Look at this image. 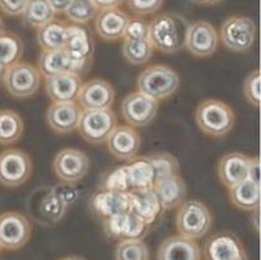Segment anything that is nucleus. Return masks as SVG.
<instances>
[{"label": "nucleus", "instance_id": "c756f323", "mask_svg": "<svg viewBox=\"0 0 261 260\" xmlns=\"http://www.w3.org/2000/svg\"><path fill=\"white\" fill-rule=\"evenodd\" d=\"M20 17L24 24L37 30L56 18V13L47 0H28Z\"/></svg>", "mask_w": 261, "mask_h": 260}, {"label": "nucleus", "instance_id": "c85d7f7f", "mask_svg": "<svg viewBox=\"0 0 261 260\" xmlns=\"http://www.w3.org/2000/svg\"><path fill=\"white\" fill-rule=\"evenodd\" d=\"M129 178L130 190L132 189H147L152 188L154 184L152 166L147 157H134L127 161L125 165Z\"/></svg>", "mask_w": 261, "mask_h": 260}, {"label": "nucleus", "instance_id": "9b49d317", "mask_svg": "<svg viewBox=\"0 0 261 260\" xmlns=\"http://www.w3.org/2000/svg\"><path fill=\"white\" fill-rule=\"evenodd\" d=\"M158 103L147 94L134 91L122 98L120 110L122 119L132 127H145L152 124L158 114Z\"/></svg>", "mask_w": 261, "mask_h": 260}, {"label": "nucleus", "instance_id": "dca6fc26", "mask_svg": "<svg viewBox=\"0 0 261 260\" xmlns=\"http://www.w3.org/2000/svg\"><path fill=\"white\" fill-rule=\"evenodd\" d=\"M106 147L115 158L130 161L137 157L142 145V138L135 127L129 125H116L106 139Z\"/></svg>", "mask_w": 261, "mask_h": 260}, {"label": "nucleus", "instance_id": "b1692460", "mask_svg": "<svg viewBox=\"0 0 261 260\" xmlns=\"http://www.w3.org/2000/svg\"><path fill=\"white\" fill-rule=\"evenodd\" d=\"M153 189L157 194L162 211L177 208L184 200H186V184L180 175L155 181Z\"/></svg>", "mask_w": 261, "mask_h": 260}, {"label": "nucleus", "instance_id": "ea45409f", "mask_svg": "<svg viewBox=\"0 0 261 260\" xmlns=\"http://www.w3.org/2000/svg\"><path fill=\"white\" fill-rule=\"evenodd\" d=\"M149 22L143 17H130L125 27L122 40H148Z\"/></svg>", "mask_w": 261, "mask_h": 260}, {"label": "nucleus", "instance_id": "58836bf2", "mask_svg": "<svg viewBox=\"0 0 261 260\" xmlns=\"http://www.w3.org/2000/svg\"><path fill=\"white\" fill-rule=\"evenodd\" d=\"M260 70L255 69L247 74L244 81V87H242L245 99L255 109H259L260 106Z\"/></svg>", "mask_w": 261, "mask_h": 260}, {"label": "nucleus", "instance_id": "f257e3e1", "mask_svg": "<svg viewBox=\"0 0 261 260\" xmlns=\"http://www.w3.org/2000/svg\"><path fill=\"white\" fill-rule=\"evenodd\" d=\"M189 24L188 19L177 13H161L149 22L148 41L160 53H178L185 45Z\"/></svg>", "mask_w": 261, "mask_h": 260}, {"label": "nucleus", "instance_id": "bb28decb", "mask_svg": "<svg viewBox=\"0 0 261 260\" xmlns=\"http://www.w3.org/2000/svg\"><path fill=\"white\" fill-rule=\"evenodd\" d=\"M228 198L241 211H255L260 208V184L247 178L228 189Z\"/></svg>", "mask_w": 261, "mask_h": 260}, {"label": "nucleus", "instance_id": "7ed1b4c3", "mask_svg": "<svg viewBox=\"0 0 261 260\" xmlns=\"http://www.w3.org/2000/svg\"><path fill=\"white\" fill-rule=\"evenodd\" d=\"M181 79L177 71L168 65L154 64L143 69L137 76V89L154 101L170 98L180 88Z\"/></svg>", "mask_w": 261, "mask_h": 260}, {"label": "nucleus", "instance_id": "a211bd4d", "mask_svg": "<svg viewBox=\"0 0 261 260\" xmlns=\"http://www.w3.org/2000/svg\"><path fill=\"white\" fill-rule=\"evenodd\" d=\"M250 157L241 152H229L222 155L217 166L219 181L227 189L249 178Z\"/></svg>", "mask_w": 261, "mask_h": 260}, {"label": "nucleus", "instance_id": "de8ad7c7", "mask_svg": "<svg viewBox=\"0 0 261 260\" xmlns=\"http://www.w3.org/2000/svg\"><path fill=\"white\" fill-rule=\"evenodd\" d=\"M47 2L53 7V9L55 10L56 14H60V13L65 12V9L70 4L71 0H47Z\"/></svg>", "mask_w": 261, "mask_h": 260}, {"label": "nucleus", "instance_id": "603ef678", "mask_svg": "<svg viewBox=\"0 0 261 260\" xmlns=\"http://www.w3.org/2000/svg\"><path fill=\"white\" fill-rule=\"evenodd\" d=\"M5 66H3L2 64H0V83H3V76H4V73H5Z\"/></svg>", "mask_w": 261, "mask_h": 260}, {"label": "nucleus", "instance_id": "ddd939ff", "mask_svg": "<svg viewBox=\"0 0 261 260\" xmlns=\"http://www.w3.org/2000/svg\"><path fill=\"white\" fill-rule=\"evenodd\" d=\"M32 224L24 214L9 211L0 214V246L5 250L22 249L30 241Z\"/></svg>", "mask_w": 261, "mask_h": 260}, {"label": "nucleus", "instance_id": "423d86ee", "mask_svg": "<svg viewBox=\"0 0 261 260\" xmlns=\"http://www.w3.org/2000/svg\"><path fill=\"white\" fill-rule=\"evenodd\" d=\"M41 76L37 66L25 61H18L5 69L3 86L8 93L18 99L35 96L41 86Z\"/></svg>", "mask_w": 261, "mask_h": 260}, {"label": "nucleus", "instance_id": "39448f33", "mask_svg": "<svg viewBox=\"0 0 261 260\" xmlns=\"http://www.w3.org/2000/svg\"><path fill=\"white\" fill-rule=\"evenodd\" d=\"M219 41L232 53H246L256 41V24L246 15H231L221 24Z\"/></svg>", "mask_w": 261, "mask_h": 260}, {"label": "nucleus", "instance_id": "6ab92c4d", "mask_svg": "<svg viewBox=\"0 0 261 260\" xmlns=\"http://www.w3.org/2000/svg\"><path fill=\"white\" fill-rule=\"evenodd\" d=\"M89 208L98 218L105 219L115 214L129 212V191H111L99 189L91 196Z\"/></svg>", "mask_w": 261, "mask_h": 260}, {"label": "nucleus", "instance_id": "6e6552de", "mask_svg": "<svg viewBox=\"0 0 261 260\" xmlns=\"http://www.w3.org/2000/svg\"><path fill=\"white\" fill-rule=\"evenodd\" d=\"M117 125V117L111 107L109 109L82 110L78 124V132L86 142L101 144L106 142L109 135Z\"/></svg>", "mask_w": 261, "mask_h": 260}, {"label": "nucleus", "instance_id": "4468645a", "mask_svg": "<svg viewBox=\"0 0 261 260\" xmlns=\"http://www.w3.org/2000/svg\"><path fill=\"white\" fill-rule=\"evenodd\" d=\"M203 255L205 260H249L242 241L229 231L212 235L204 244Z\"/></svg>", "mask_w": 261, "mask_h": 260}, {"label": "nucleus", "instance_id": "f3484780", "mask_svg": "<svg viewBox=\"0 0 261 260\" xmlns=\"http://www.w3.org/2000/svg\"><path fill=\"white\" fill-rule=\"evenodd\" d=\"M82 107L76 101L53 102L46 111V122L54 133L69 134L76 130Z\"/></svg>", "mask_w": 261, "mask_h": 260}, {"label": "nucleus", "instance_id": "473e14b6", "mask_svg": "<svg viewBox=\"0 0 261 260\" xmlns=\"http://www.w3.org/2000/svg\"><path fill=\"white\" fill-rule=\"evenodd\" d=\"M121 53L126 63L138 66L150 60L154 48L148 40H124Z\"/></svg>", "mask_w": 261, "mask_h": 260}, {"label": "nucleus", "instance_id": "2f4dec72", "mask_svg": "<svg viewBox=\"0 0 261 260\" xmlns=\"http://www.w3.org/2000/svg\"><path fill=\"white\" fill-rule=\"evenodd\" d=\"M24 53L22 38L13 32L0 33V64L5 68L18 63Z\"/></svg>", "mask_w": 261, "mask_h": 260}, {"label": "nucleus", "instance_id": "a18cd8bd", "mask_svg": "<svg viewBox=\"0 0 261 260\" xmlns=\"http://www.w3.org/2000/svg\"><path fill=\"white\" fill-rule=\"evenodd\" d=\"M249 178L254 183L260 184V161L259 157H250Z\"/></svg>", "mask_w": 261, "mask_h": 260}, {"label": "nucleus", "instance_id": "864d4df0", "mask_svg": "<svg viewBox=\"0 0 261 260\" xmlns=\"http://www.w3.org/2000/svg\"><path fill=\"white\" fill-rule=\"evenodd\" d=\"M4 22H3V19H2V17H0V33H3L4 32Z\"/></svg>", "mask_w": 261, "mask_h": 260}, {"label": "nucleus", "instance_id": "49530a36", "mask_svg": "<svg viewBox=\"0 0 261 260\" xmlns=\"http://www.w3.org/2000/svg\"><path fill=\"white\" fill-rule=\"evenodd\" d=\"M98 10L111 9V8H120L125 3V0H92Z\"/></svg>", "mask_w": 261, "mask_h": 260}, {"label": "nucleus", "instance_id": "79ce46f5", "mask_svg": "<svg viewBox=\"0 0 261 260\" xmlns=\"http://www.w3.org/2000/svg\"><path fill=\"white\" fill-rule=\"evenodd\" d=\"M124 216L122 214H115L107 218L102 219V227L107 239L120 241L122 236V227H124Z\"/></svg>", "mask_w": 261, "mask_h": 260}, {"label": "nucleus", "instance_id": "9d476101", "mask_svg": "<svg viewBox=\"0 0 261 260\" xmlns=\"http://www.w3.org/2000/svg\"><path fill=\"white\" fill-rule=\"evenodd\" d=\"M91 160L88 154L76 148H63L53 161V170L61 183L78 184L89 172Z\"/></svg>", "mask_w": 261, "mask_h": 260}, {"label": "nucleus", "instance_id": "2eb2a0df", "mask_svg": "<svg viewBox=\"0 0 261 260\" xmlns=\"http://www.w3.org/2000/svg\"><path fill=\"white\" fill-rule=\"evenodd\" d=\"M116 92L114 86L106 79L93 78L82 84L76 102L82 110L109 109L114 105Z\"/></svg>", "mask_w": 261, "mask_h": 260}, {"label": "nucleus", "instance_id": "f03ea898", "mask_svg": "<svg viewBox=\"0 0 261 260\" xmlns=\"http://www.w3.org/2000/svg\"><path fill=\"white\" fill-rule=\"evenodd\" d=\"M195 122L204 134L222 138L232 132L236 122L233 109L218 98L204 99L195 111Z\"/></svg>", "mask_w": 261, "mask_h": 260}, {"label": "nucleus", "instance_id": "3c124183", "mask_svg": "<svg viewBox=\"0 0 261 260\" xmlns=\"http://www.w3.org/2000/svg\"><path fill=\"white\" fill-rule=\"evenodd\" d=\"M59 260H86V259L82 256H78V255H69V256L61 257V259H59Z\"/></svg>", "mask_w": 261, "mask_h": 260}, {"label": "nucleus", "instance_id": "f704fd0d", "mask_svg": "<svg viewBox=\"0 0 261 260\" xmlns=\"http://www.w3.org/2000/svg\"><path fill=\"white\" fill-rule=\"evenodd\" d=\"M98 9L92 0H71L63 14L73 24L84 25L96 18Z\"/></svg>", "mask_w": 261, "mask_h": 260}, {"label": "nucleus", "instance_id": "4c0bfd02", "mask_svg": "<svg viewBox=\"0 0 261 260\" xmlns=\"http://www.w3.org/2000/svg\"><path fill=\"white\" fill-rule=\"evenodd\" d=\"M149 224L132 212H126L124 216L121 240H143L148 233Z\"/></svg>", "mask_w": 261, "mask_h": 260}, {"label": "nucleus", "instance_id": "412c9836", "mask_svg": "<svg viewBox=\"0 0 261 260\" xmlns=\"http://www.w3.org/2000/svg\"><path fill=\"white\" fill-rule=\"evenodd\" d=\"M129 15L121 8L98 10L94 22V31L105 41H117L124 36Z\"/></svg>", "mask_w": 261, "mask_h": 260}, {"label": "nucleus", "instance_id": "cd10ccee", "mask_svg": "<svg viewBox=\"0 0 261 260\" xmlns=\"http://www.w3.org/2000/svg\"><path fill=\"white\" fill-rule=\"evenodd\" d=\"M24 133V121L17 111L0 110V145H12L19 142Z\"/></svg>", "mask_w": 261, "mask_h": 260}, {"label": "nucleus", "instance_id": "09e8293b", "mask_svg": "<svg viewBox=\"0 0 261 260\" xmlns=\"http://www.w3.org/2000/svg\"><path fill=\"white\" fill-rule=\"evenodd\" d=\"M251 227L254 228V231L256 232V233H259V231H260V212H259V208L251 212Z\"/></svg>", "mask_w": 261, "mask_h": 260}, {"label": "nucleus", "instance_id": "f8f14e48", "mask_svg": "<svg viewBox=\"0 0 261 260\" xmlns=\"http://www.w3.org/2000/svg\"><path fill=\"white\" fill-rule=\"evenodd\" d=\"M218 45V31L211 22L195 20L189 24L184 45V48H186L189 54L195 58H209L216 54Z\"/></svg>", "mask_w": 261, "mask_h": 260}, {"label": "nucleus", "instance_id": "a19ab883", "mask_svg": "<svg viewBox=\"0 0 261 260\" xmlns=\"http://www.w3.org/2000/svg\"><path fill=\"white\" fill-rule=\"evenodd\" d=\"M165 0H125L127 9L138 17H145L157 13Z\"/></svg>", "mask_w": 261, "mask_h": 260}, {"label": "nucleus", "instance_id": "a878e982", "mask_svg": "<svg viewBox=\"0 0 261 260\" xmlns=\"http://www.w3.org/2000/svg\"><path fill=\"white\" fill-rule=\"evenodd\" d=\"M37 69L42 78H50L63 73H74V63L64 48L42 51L38 58Z\"/></svg>", "mask_w": 261, "mask_h": 260}, {"label": "nucleus", "instance_id": "37998d69", "mask_svg": "<svg viewBox=\"0 0 261 260\" xmlns=\"http://www.w3.org/2000/svg\"><path fill=\"white\" fill-rule=\"evenodd\" d=\"M76 184H68V183H61L59 185L54 186L53 189L56 194L59 195V198L64 201L68 206L73 205L76 201V199L79 198V191L75 188Z\"/></svg>", "mask_w": 261, "mask_h": 260}, {"label": "nucleus", "instance_id": "7c9ffc66", "mask_svg": "<svg viewBox=\"0 0 261 260\" xmlns=\"http://www.w3.org/2000/svg\"><path fill=\"white\" fill-rule=\"evenodd\" d=\"M68 209L69 206L59 198V195L53 189H48L38 203L41 217L43 221L48 223H59L65 217Z\"/></svg>", "mask_w": 261, "mask_h": 260}, {"label": "nucleus", "instance_id": "393cba45", "mask_svg": "<svg viewBox=\"0 0 261 260\" xmlns=\"http://www.w3.org/2000/svg\"><path fill=\"white\" fill-rule=\"evenodd\" d=\"M69 23L64 19L54 18L42 27L37 28L36 40L42 51L63 50L68 37Z\"/></svg>", "mask_w": 261, "mask_h": 260}, {"label": "nucleus", "instance_id": "5701e85b", "mask_svg": "<svg viewBox=\"0 0 261 260\" xmlns=\"http://www.w3.org/2000/svg\"><path fill=\"white\" fill-rule=\"evenodd\" d=\"M82 84V76L74 73H63L45 78V92L53 102L76 101Z\"/></svg>", "mask_w": 261, "mask_h": 260}, {"label": "nucleus", "instance_id": "c03bdc74", "mask_svg": "<svg viewBox=\"0 0 261 260\" xmlns=\"http://www.w3.org/2000/svg\"><path fill=\"white\" fill-rule=\"evenodd\" d=\"M28 0H0V12L9 17L20 15L27 5Z\"/></svg>", "mask_w": 261, "mask_h": 260}, {"label": "nucleus", "instance_id": "aec40b11", "mask_svg": "<svg viewBox=\"0 0 261 260\" xmlns=\"http://www.w3.org/2000/svg\"><path fill=\"white\" fill-rule=\"evenodd\" d=\"M157 260H201V250L195 240L175 235L161 242Z\"/></svg>", "mask_w": 261, "mask_h": 260}, {"label": "nucleus", "instance_id": "c9c22d12", "mask_svg": "<svg viewBox=\"0 0 261 260\" xmlns=\"http://www.w3.org/2000/svg\"><path fill=\"white\" fill-rule=\"evenodd\" d=\"M115 260H149V247L143 240H120L115 247Z\"/></svg>", "mask_w": 261, "mask_h": 260}, {"label": "nucleus", "instance_id": "5fc2aeb1", "mask_svg": "<svg viewBox=\"0 0 261 260\" xmlns=\"http://www.w3.org/2000/svg\"><path fill=\"white\" fill-rule=\"evenodd\" d=\"M0 251H2V246H0Z\"/></svg>", "mask_w": 261, "mask_h": 260}, {"label": "nucleus", "instance_id": "4be33fe9", "mask_svg": "<svg viewBox=\"0 0 261 260\" xmlns=\"http://www.w3.org/2000/svg\"><path fill=\"white\" fill-rule=\"evenodd\" d=\"M129 211L149 226L157 219L162 212V206L153 186L129 190Z\"/></svg>", "mask_w": 261, "mask_h": 260}, {"label": "nucleus", "instance_id": "1a4fd4ad", "mask_svg": "<svg viewBox=\"0 0 261 260\" xmlns=\"http://www.w3.org/2000/svg\"><path fill=\"white\" fill-rule=\"evenodd\" d=\"M32 170V160L25 150L8 148L0 152V185L18 188L30 180Z\"/></svg>", "mask_w": 261, "mask_h": 260}, {"label": "nucleus", "instance_id": "e433bc0d", "mask_svg": "<svg viewBox=\"0 0 261 260\" xmlns=\"http://www.w3.org/2000/svg\"><path fill=\"white\" fill-rule=\"evenodd\" d=\"M101 189H103V190L124 191V193H127L130 190V184L129 178H127V172L126 168H125V165L107 171L102 176Z\"/></svg>", "mask_w": 261, "mask_h": 260}, {"label": "nucleus", "instance_id": "8fccbe9b", "mask_svg": "<svg viewBox=\"0 0 261 260\" xmlns=\"http://www.w3.org/2000/svg\"><path fill=\"white\" fill-rule=\"evenodd\" d=\"M193 3H195V4H200V5H217L219 4V3H222L223 0H191Z\"/></svg>", "mask_w": 261, "mask_h": 260}, {"label": "nucleus", "instance_id": "20e7f679", "mask_svg": "<svg viewBox=\"0 0 261 260\" xmlns=\"http://www.w3.org/2000/svg\"><path fill=\"white\" fill-rule=\"evenodd\" d=\"M177 208L175 222L178 235L196 241L211 231L213 214L205 203L190 199L184 200Z\"/></svg>", "mask_w": 261, "mask_h": 260}, {"label": "nucleus", "instance_id": "72a5a7b5", "mask_svg": "<svg viewBox=\"0 0 261 260\" xmlns=\"http://www.w3.org/2000/svg\"><path fill=\"white\" fill-rule=\"evenodd\" d=\"M150 166H152L153 175L155 181L171 177V176L180 175V163L173 154L168 152H158L148 155Z\"/></svg>", "mask_w": 261, "mask_h": 260}, {"label": "nucleus", "instance_id": "0eeeda50", "mask_svg": "<svg viewBox=\"0 0 261 260\" xmlns=\"http://www.w3.org/2000/svg\"><path fill=\"white\" fill-rule=\"evenodd\" d=\"M64 50L73 60L74 74L83 76L88 73L93 63L94 53V41L88 28L81 24H69Z\"/></svg>", "mask_w": 261, "mask_h": 260}]
</instances>
